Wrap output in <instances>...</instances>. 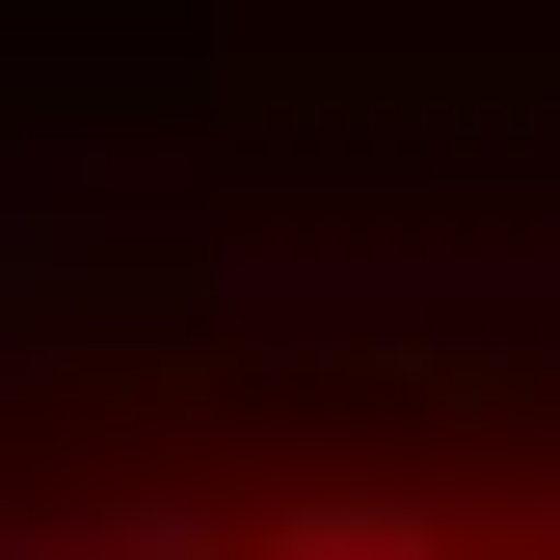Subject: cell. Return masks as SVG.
<instances>
[{"mask_svg":"<svg viewBox=\"0 0 560 560\" xmlns=\"http://www.w3.org/2000/svg\"><path fill=\"white\" fill-rule=\"evenodd\" d=\"M0 560H560V214L0 161Z\"/></svg>","mask_w":560,"mask_h":560,"instance_id":"cell-1","label":"cell"}]
</instances>
